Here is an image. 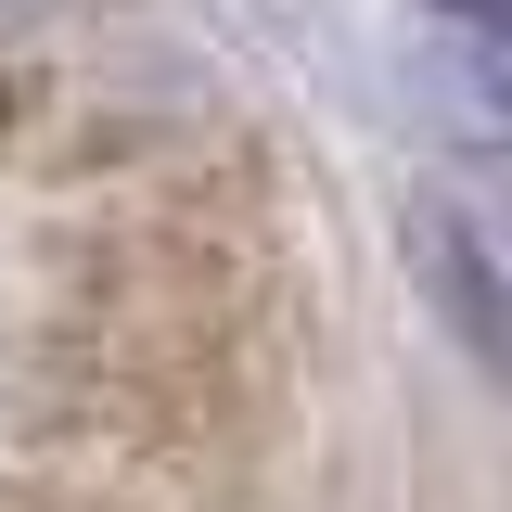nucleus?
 <instances>
[{"instance_id":"nucleus-1","label":"nucleus","mask_w":512,"mask_h":512,"mask_svg":"<svg viewBox=\"0 0 512 512\" xmlns=\"http://www.w3.org/2000/svg\"><path fill=\"white\" fill-rule=\"evenodd\" d=\"M39 13H52V0H0V39H13V26H39Z\"/></svg>"}]
</instances>
